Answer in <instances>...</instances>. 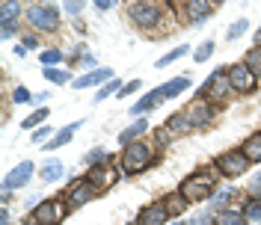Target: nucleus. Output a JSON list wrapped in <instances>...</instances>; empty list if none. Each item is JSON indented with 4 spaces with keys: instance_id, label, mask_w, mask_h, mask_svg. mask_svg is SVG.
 <instances>
[{
    "instance_id": "nucleus-1",
    "label": "nucleus",
    "mask_w": 261,
    "mask_h": 225,
    "mask_svg": "<svg viewBox=\"0 0 261 225\" xmlns=\"http://www.w3.org/2000/svg\"><path fill=\"white\" fill-rule=\"evenodd\" d=\"M217 178H220L217 169H199V172H193V175H187L181 181L178 193L184 195L190 205H193V202H208L211 193L217 190Z\"/></svg>"
},
{
    "instance_id": "nucleus-2",
    "label": "nucleus",
    "mask_w": 261,
    "mask_h": 225,
    "mask_svg": "<svg viewBox=\"0 0 261 225\" xmlns=\"http://www.w3.org/2000/svg\"><path fill=\"white\" fill-rule=\"evenodd\" d=\"M158 163V154H154V145L148 143H134L128 148H122V157H119V169L125 172V175H140V172H146Z\"/></svg>"
},
{
    "instance_id": "nucleus-3",
    "label": "nucleus",
    "mask_w": 261,
    "mask_h": 225,
    "mask_svg": "<svg viewBox=\"0 0 261 225\" xmlns=\"http://www.w3.org/2000/svg\"><path fill=\"white\" fill-rule=\"evenodd\" d=\"M128 15L134 21V27L140 30H158L163 21V3H154V0H134L128 6Z\"/></svg>"
},
{
    "instance_id": "nucleus-4",
    "label": "nucleus",
    "mask_w": 261,
    "mask_h": 225,
    "mask_svg": "<svg viewBox=\"0 0 261 225\" xmlns=\"http://www.w3.org/2000/svg\"><path fill=\"white\" fill-rule=\"evenodd\" d=\"M24 18H27V24H30L33 30H39V33L60 30V9L54 3H30Z\"/></svg>"
},
{
    "instance_id": "nucleus-5",
    "label": "nucleus",
    "mask_w": 261,
    "mask_h": 225,
    "mask_svg": "<svg viewBox=\"0 0 261 225\" xmlns=\"http://www.w3.org/2000/svg\"><path fill=\"white\" fill-rule=\"evenodd\" d=\"M217 101V104H226L231 98V83H228V68H217L208 80L202 83V89L196 92V101Z\"/></svg>"
},
{
    "instance_id": "nucleus-6",
    "label": "nucleus",
    "mask_w": 261,
    "mask_h": 225,
    "mask_svg": "<svg viewBox=\"0 0 261 225\" xmlns=\"http://www.w3.org/2000/svg\"><path fill=\"white\" fill-rule=\"evenodd\" d=\"M249 166L252 163L246 160V154L241 148H231V151H223V154H217V160H214V169L220 172V175L226 178H241L249 172Z\"/></svg>"
},
{
    "instance_id": "nucleus-7",
    "label": "nucleus",
    "mask_w": 261,
    "mask_h": 225,
    "mask_svg": "<svg viewBox=\"0 0 261 225\" xmlns=\"http://www.w3.org/2000/svg\"><path fill=\"white\" fill-rule=\"evenodd\" d=\"M95 195H98V187L86 175H81L68 184V190L63 193V199L68 202V210H77V208H83L86 202H92Z\"/></svg>"
},
{
    "instance_id": "nucleus-8",
    "label": "nucleus",
    "mask_w": 261,
    "mask_h": 225,
    "mask_svg": "<svg viewBox=\"0 0 261 225\" xmlns=\"http://www.w3.org/2000/svg\"><path fill=\"white\" fill-rule=\"evenodd\" d=\"M65 210H68V202L65 199H45L42 205H36L30 210V216L39 225H60L65 219Z\"/></svg>"
},
{
    "instance_id": "nucleus-9",
    "label": "nucleus",
    "mask_w": 261,
    "mask_h": 225,
    "mask_svg": "<svg viewBox=\"0 0 261 225\" xmlns=\"http://www.w3.org/2000/svg\"><path fill=\"white\" fill-rule=\"evenodd\" d=\"M228 83H231V92H238V95H252L258 89V77L249 71L246 63L228 65Z\"/></svg>"
},
{
    "instance_id": "nucleus-10",
    "label": "nucleus",
    "mask_w": 261,
    "mask_h": 225,
    "mask_svg": "<svg viewBox=\"0 0 261 225\" xmlns=\"http://www.w3.org/2000/svg\"><path fill=\"white\" fill-rule=\"evenodd\" d=\"M175 9H181V18L187 24H202L208 15H214L217 3H211V0H187V3H175Z\"/></svg>"
},
{
    "instance_id": "nucleus-11",
    "label": "nucleus",
    "mask_w": 261,
    "mask_h": 225,
    "mask_svg": "<svg viewBox=\"0 0 261 225\" xmlns=\"http://www.w3.org/2000/svg\"><path fill=\"white\" fill-rule=\"evenodd\" d=\"M122 175H125V172H122V169H116L113 160L104 163V166H95V169H89V172H86V178H89V181L98 187V193L110 190V187H113V184H116Z\"/></svg>"
},
{
    "instance_id": "nucleus-12",
    "label": "nucleus",
    "mask_w": 261,
    "mask_h": 225,
    "mask_svg": "<svg viewBox=\"0 0 261 225\" xmlns=\"http://www.w3.org/2000/svg\"><path fill=\"white\" fill-rule=\"evenodd\" d=\"M184 112H187V119H190L193 128H208L214 122V116H217V107H214L211 101H193Z\"/></svg>"
},
{
    "instance_id": "nucleus-13",
    "label": "nucleus",
    "mask_w": 261,
    "mask_h": 225,
    "mask_svg": "<svg viewBox=\"0 0 261 225\" xmlns=\"http://www.w3.org/2000/svg\"><path fill=\"white\" fill-rule=\"evenodd\" d=\"M33 169H36V166H33L30 160H21L9 175L3 178V190H9V193H12V190L27 187V184H30V178H33Z\"/></svg>"
},
{
    "instance_id": "nucleus-14",
    "label": "nucleus",
    "mask_w": 261,
    "mask_h": 225,
    "mask_svg": "<svg viewBox=\"0 0 261 225\" xmlns=\"http://www.w3.org/2000/svg\"><path fill=\"white\" fill-rule=\"evenodd\" d=\"M113 68H95V71H86L83 77H77V80L71 83L74 89H89V86H107V83L113 80Z\"/></svg>"
},
{
    "instance_id": "nucleus-15",
    "label": "nucleus",
    "mask_w": 261,
    "mask_h": 225,
    "mask_svg": "<svg viewBox=\"0 0 261 225\" xmlns=\"http://www.w3.org/2000/svg\"><path fill=\"white\" fill-rule=\"evenodd\" d=\"M169 219L172 216L163 208V199H158V202H151V205H146V208L140 210V222L143 225H166Z\"/></svg>"
},
{
    "instance_id": "nucleus-16",
    "label": "nucleus",
    "mask_w": 261,
    "mask_h": 225,
    "mask_svg": "<svg viewBox=\"0 0 261 225\" xmlns=\"http://www.w3.org/2000/svg\"><path fill=\"white\" fill-rule=\"evenodd\" d=\"M146 133H148V119L143 116V119H137L134 125H128V128L119 133V145H122V148H128V145L140 143V139H143Z\"/></svg>"
},
{
    "instance_id": "nucleus-17",
    "label": "nucleus",
    "mask_w": 261,
    "mask_h": 225,
    "mask_svg": "<svg viewBox=\"0 0 261 225\" xmlns=\"http://www.w3.org/2000/svg\"><path fill=\"white\" fill-rule=\"evenodd\" d=\"M161 98H163V86L151 89V92H148V95H143L137 104H130V116H134V119H143L148 110H154V107L161 104Z\"/></svg>"
},
{
    "instance_id": "nucleus-18",
    "label": "nucleus",
    "mask_w": 261,
    "mask_h": 225,
    "mask_svg": "<svg viewBox=\"0 0 261 225\" xmlns=\"http://www.w3.org/2000/svg\"><path fill=\"white\" fill-rule=\"evenodd\" d=\"M234 187H226V190H217V193L211 195V202H208V213H223L226 208H231V199H234Z\"/></svg>"
},
{
    "instance_id": "nucleus-19",
    "label": "nucleus",
    "mask_w": 261,
    "mask_h": 225,
    "mask_svg": "<svg viewBox=\"0 0 261 225\" xmlns=\"http://www.w3.org/2000/svg\"><path fill=\"white\" fill-rule=\"evenodd\" d=\"M83 122H74V125H68V128L57 130V136L50 139L48 145H45V151H57V148H63V145H68L71 139H74V133H77V128H81Z\"/></svg>"
},
{
    "instance_id": "nucleus-20",
    "label": "nucleus",
    "mask_w": 261,
    "mask_h": 225,
    "mask_svg": "<svg viewBox=\"0 0 261 225\" xmlns=\"http://www.w3.org/2000/svg\"><path fill=\"white\" fill-rule=\"evenodd\" d=\"M187 205H190V202H187V199H184L181 193H169V195H163V208H166V213H169L172 219H178L181 213L187 210Z\"/></svg>"
},
{
    "instance_id": "nucleus-21",
    "label": "nucleus",
    "mask_w": 261,
    "mask_h": 225,
    "mask_svg": "<svg viewBox=\"0 0 261 225\" xmlns=\"http://www.w3.org/2000/svg\"><path fill=\"white\" fill-rule=\"evenodd\" d=\"M214 225H249L244 216V208H226L214 216Z\"/></svg>"
},
{
    "instance_id": "nucleus-22",
    "label": "nucleus",
    "mask_w": 261,
    "mask_h": 225,
    "mask_svg": "<svg viewBox=\"0 0 261 225\" xmlns=\"http://www.w3.org/2000/svg\"><path fill=\"white\" fill-rule=\"evenodd\" d=\"M190 128H193V125H190L187 112H172V116L166 119V130H169L172 136H184V133H187Z\"/></svg>"
},
{
    "instance_id": "nucleus-23",
    "label": "nucleus",
    "mask_w": 261,
    "mask_h": 225,
    "mask_svg": "<svg viewBox=\"0 0 261 225\" xmlns=\"http://www.w3.org/2000/svg\"><path fill=\"white\" fill-rule=\"evenodd\" d=\"M241 151L246 154V160H249V163H261V133L246 136L244 145H241Z\"/></svg>"
},
{
    "instance_id": "nucleus-24",
    "label": "nucleus",
    "mask_w": 261,
    "mask_h": 225,
    "mask_svg": "<svg viewBox=\"0 0 261 225\" xmlns=\"http://www.w3.org/2000/svg\"><path fill=\"white\" fill-rule=\"evenodd\" d=\"M48 116H50V110L48 107H39V110H33L30 116H27V119H24V122H21V128L24 130H39V128H45V122H48Z\"/></svg>"
},
{
    "instance_id": "nucleus-25",
    "label": "nucleus",
    "mask_w": 261,
    "mask_h": 225,
    "mask_svg": "<svg viewBox=\"0 0 261 225\" xmlns=\"http://www.w3.org/2000/svg\"><path fill=\"white\" fill-rule=\"evenodd\" d=\"M63 172H65V166H63V160H48L45 166H42V172H39V178L45 181V184H54V181H60L63 178Z\"/></svg>"
},
{
    "instance_id": "nucleus-26",
    "label": "nucleus",
    "mask_w": 261,
    "mask_h": 225,
    "mask_svg": "<svg viewBox=\"0 0 261 225\" xmlns=\"http://www.w3.org/2000/svg\"><path fill=\"white\" fill-rule=\"evenodd\" d=\"M190 83H193L190 74H178L172 83H166V86H163V98H178L184 89H190Z\"/></svg>"
},
{
    "instance_id": "nucleus-27",
    "label": "nucleus",
    "mask_w": 261,
    "mask_h": 225,
    "mask_svg": "<svg viewBox=\"0 0 261 225\" xmlns=\"http://www.w3.org/2000/svg\"><path fill=\"white\" fill-rule=\"evenodd\" d=\"M63 60H65V53H63V50H57V48H48V50H42V53H39L42 68H57Z\"/></svg>"
},
{
    "instance_id": "nucleus-28",
    "label": "nucleus",
    "mask_w": 261,
    "mask_h": 225,
    "mask_svg": "<svg viewBox=\"0 0 261 225\" xmlns=\"http://www.w3.org/2000/svg\"><path fill=\"white\" fill-rule=\"evenodd\" d=\"M187 53H193V50L187 48V45H178V48L175 50H169V53H166V57H161V60H158V68H166V65H172V63H178L181 57H187Z\"/></svg>"
},
{
    "instance_id": "nucleus-29",
    "label": "nucleus",
    "mask_w": 261,
    "mask_h": 225,
    "mask_svg": "<svg viewBox=\"0 0 261 225\" xmlns=\"http://www.w3.org/2000/svg\"><path fill=\"white\" fill-rule=\"evenodd\" d=\"M18 15H21V3L18 0L0 3V21H18Z\"/></svg>"
},
{
    "instance_id": "nucleus-30",
    "label": "nucleus",
    "mask_w": 261,
    "mask_h": 225,
    "mask_svg": "<svg viewBox=\"0 0 261 225\" xmlns=\"http://www.w3.org/2000/svg\"><path fill=\"white\" fill-rule=\"evenodd\" d=\"M244 216H246V222H258L261 225V199H249V202H246Z\"/></svg>"
},
{
    "instance_id": "nucleus-31",
    "label": "nucleus",
    "mask_w": 261,
    "mask_h": 225,
    "mask_svg": "<svg viewBox=\"0 0 261 225\" xmlns=\"http://www.w3.org/2000/svg\"><path fill=\"white\" fill-rule=\"evenodd\" d=\"M122 86H125V83H119V77H113L107 86H101V89H98L95 101H107L110 95H119V92H122Z\"/></svg>"
},
{
    "instance_id": "nucleus-32",
    "label": "nucleus",
    "mask_w": 261,
    "mask_h": 225,
    "mask_svg": "<svg viewBox=\"0 0 261 225\" xmlns=\"http://www.w3.org/2000/svg\"><path fill=\"white\" fill-rule=\"evenodd\" d=\"M244 63L249 65V71H252V74H255V77L261 80V48H252V50H249Z\"/></svg>"
},
{
    "instance_id": "nucleus-33",
    "label": "nucleus",
    "mask_w": 261,
    "mask_h": 225,
    "mask_svg": "<svg viewBox=\"0 0 261 225\" xmlns=\"http://www.w3.org/2000/svg\"><path fill=\"white\" fill-rule=\"evenodd\" d=\"M86 163H89V169H95V166H104V163H110V154H107L104 148H92V151L86 154Z\"/></svg>"
},
{
    "instance_id": "nucleus-34",
    "label": "nucleus",
    "mask_w": 261,
    "mask_h": 225,
    "mask_svg": "<svg viewBox=\"0 0 261 225\" xmlns=\"http://www.w3.org/2000/svg\"><path fill=\"white\" fill-rule=\"evenodd\" d=\"M246 30H249V21H246V18H238V21L226 30V39H228V42H234V39H241Z\"/></svg>"
},
{
    "instance_id": "nucleus-35",
    "label": "nucleus",
    "mask_w": 261,
    "mask_h": 225,
    "mask_svg": "<svg viewBox=\"0 0 261 225\" xmlns=\"http://www.w3.org/2000/svg\"><path fill=\"white\" fill-rule=\"evenodd\" d=\"M68 71H63V68H45V80L54 83V86H63V83H68Z\"/></svg>"
},
{
    "instance_id": "nucleus-36",
    "label": "nucleus",
    "mask_w": 261,
    "mask_h": 225,
    "mask_svg": "<svg viewBox=\"0 0 261 225\" xmlns=\"http://www.w3.org/2000/svg\"><path fill=\"white\" fill-rule=\"evenodd\" d=\"M211 53H214V39H208V42H202V45L193 50V60H196V63H208V60H211Z\"/></svg>"
},
{
    "instance_id": "nucleus-37",
    "label": "nucleus",
    "mask_w": 261,
    "mask_h": 225,
    "mask_svg": "<svg viewBox=\"0 0 261 225\" xmlns=\"http://www.w3.org/2000/svg\"><path fill=\"white\" fill-rule=\"evenodd\" d=\"M54 136H57V133H54V128H50V125H45V128H39V130H33V133H30V139H33L36 145H39V143L48 145Z\"/></svg>"
},
{
    "instance_id": "nucleus-38",
    "label": "nucleus",
    "mask_w": 261,
    "mask_h": 225,
    "mask_svg": "<svg viewBox=\"0 0 261 225\" xmlns=\"http://www.w3.org/2000/svg\"><path fill=\"white\" fill-rule=\"evenodd\" d=\"M12 104H33V92L27 86H15V92H12Z\"/></svg>"
},
{
    "instance_id": "nucleus-39",
    "label": "nucleus",
    "mask_w": 261,
    "mask_h": 225,
    "mask_svg": "<svg viewBox=\"0 0 261 225\" xmlns=\"http://www.w3.org/2000/svg\"><path fill=\"white\" fill-rule=\"evenodd\" d=\"M187 225H214V213H208V210L205 213H196V216L187 219Z\"/></svg>"
},
{
    "instance_id": "nucleus-40",
    "label": "nucleus",
    "mask_w": 261,
    "mask_h": 225,
    "mask_svg": "<svg viewBox=\"0 0 261 225\" xmlns=\"http://www.w3.org/2000/svg\"><path fill=\"white\" fill-rule=\"evenodd\" d=\"M249 195L252 199H261V172L249 178Z\"/></svg>"
},
{
    "instance_id": "nucleus-41",
    "label": "nucleus",
    "mask_w": 261,
    "mask_h": 225,
    "mask_svg": "<svg viewBox=\"0 0 261 225\" xmlns=\"http://www.w3.org/2000/svg\"><path fill=\"white\" fill-rule=\"evenodd\" d=\"M154 139H158V145H166V143H172L175 136H172V133L166 130V125H163V128H158V130H154Z\"/></svg>"
},
{
    "instance_id": "nucleus-42",
    "label": "nucleus",
    "mask_w": 261,
    "mask_h": 225,
    "mask_svg": "<svg viewBox=\"0 0 261 225\" xmlns=\"http://www.w3.org/2000/svg\"><path fill=\"white\" fill-rule=\"evenodd\" d=\"M21 27V21H3V39H12Z\"/></svg>"
},
{
    "instance_id": "nucleus-43",
    "label": "nucleus",
    "mask_w": 261,
    "mask_h": 225,
    "mask_svg": "<svg viewBox=\"0 0 261 225\" xmlns=\"http://www.w3.org/2000/svg\"><path fill=\"white\" fill-rule=\"evenodd\" d=\"M83 6H86V3H81V0H71V3H65V12H68V15H81Z\"/></svg>"
},
{
    "instance_id": "nucleus-44",
    "label": "nucleus",
    "mask_w": 261,
    "mask_h": 225,
    "mask_svg": "<svg viewBox=\"0 0 261 225\" xmlns=\"http://www.w3.org/2000/svg\"><path fill=\"white\" fill-rule=\"evenodd\" d=\"M137 89H140V80H130V83H125V86H122V92H119V98H128L130 92H137Z\"/></svg>"
},
{
    "instance_id": "nucleus-45",
    "label": "nucleus",
    "mask_w": 261,
    "mask_h": 225,
    "mask_svg": "<svg viewBox=\"0 0 261 225\" xmlns=\"http://www.w3.org/2000/svg\"><path fill=\"white\" fill-rule=\"evenodd\" d=\"M77 63L86 65L89 71H95V53H92V57H89V53H81V60H77Z\"/></svg>"
},
{
    "instance_id": "nucleus-46",
    "label": "nucleus",
    "mask_w": 261,
    "mask_h": 225,
    "mask_svg": "<svg viewBox=\"0 0 261 225\" xmlns=\"http://www.w3.org/2000/svg\"><path fill=\"white\" fill-rule=\"evenodd\" d=\"M92 6H95L98 12H107V9H113V6H116V0H95Z\"/></svg>"
},
{
    "instance_id": "nucleus-47",
    "label": "nucleus",
    "mask_w": 261,
    "mask_h": 225,
    "mask_svg": "<svg viewBox=\"0 0 261 225\" xmlns=\"http://www.w3.org/2000/svg\"><path fill=\"white\" fill-rule=\"evenodd\" d=\"M21 45H24V48H39V39H36V36H24Z\"/></svg>"
},
{
    "instance_id": "nucleus-48",
    "label": "nucleus",
    "mask_w": 261,
    "mask_h": 225,
    "mask_svg": "<svg viewBox=\"0 0 261 225\" xmlns=\"http://www.w3.org/2000/svg\"><path fill=\"white\" fill-rule=\"evenodd\" d=\"M9 219H12V216H9V208L3 205V208H0V225H12Z\"/></svg>"
},
{
    "instance_id": "nucleus-49",
    "label": "nucleus",
    "mask_w": 261,
    "mask_h": 225,
    "mask_svg": "<svg viewBox=\"0 0 261 225\" xmlns=\"http://www.w3.org/2000/svg\"><path fill=\"white\" fill-rule=\"evenodd\" d=\"M50 101V92H39V95H33V104H45Z\"/></svg>"
},
{
    "instance_id": "nucleus-50",
    "label": "nucleus",
    "mask_w": 261,
    "mask_h": 225,
    "mask_svg": "<svg viewBox=\"0 0 261 225\" xmlns=\"http://www.w3.org/2000/svg\"><path fill=\"white\" fill-rule=\"evenodd\" d=\"M15 57H21V60H24V57H27V48H24V45H18V48H15Z\"/></svg>"
},
{
    "instance_id": "nucleus-51",
    "label": "nucleus",
    "mask_w": 261,
    "mask_h": 225,
    "mask_svg": "<svg viewBox=\"0 0 261 225\" xmlns=\"http://www.w3.org/2000/svg\"><path fill=\"white\" fill-rule=\"evenodd\" d=\"M252 39H255V48H261V27L255 30V36H252Z\"/></svg>"
},
{
    "instance_id": "nucleus-52",
    "label": "nucleus",
    "mask_w": 261,
    "mask_h": 225,
    "mask_svg": "<svg viewBox=\"0 0 261 225\" xmlns=\"http://www.w3.org/2000/svg\"><path fill=\"white\" fill-rule=\"evenodd\" d=\"M24 225H39V222H36V219H33L30 213H27V216H24Z\"/></svg>"
},
{
    "instance_id": "nucleus-53",
    "label": "nucleus",
    "mask_w": 261,
    "mask_h": 225,
    "mask_svg": "<svg viewBox=\"0 0 261 225\" xmlns=\"http://www.w3.org/2000/svg\"><path fill=\"white\" fill-rule=\"evenodd\" d=\"M172 225H187V222H184V219H175V222H172Z\"/></svg>"
}]
</instances>
